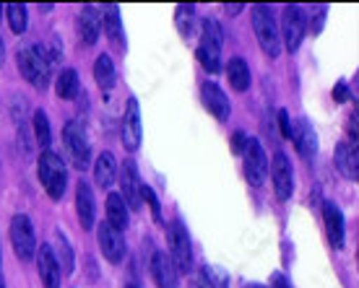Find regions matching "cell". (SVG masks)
I'll use <instances>...</instances> for the list:
<instances>
[{
  "label": "cell",
  "mask_w": 359,
  "mask_h": 288,
  "mask_svg": "<svg viewBox=\"0 0 359 288\" xmlns=\"http://www.w3.org/2000/svg\"><path fill=\"white\" fill-rule=\"evenodd\" d=\"M102 27H104L109 42L117 50L126 47V31H123V18H120V8L117 6H104V10H102Z\"/></svg>",
  "instance_id": "21"
},
{
  "label": "cell",
  "mask_w": 359,
  "mask_h": 288,
  "mask_svg": "<svg viewBox=\"0 0 359 288\" xmlns=\"http://www.w3.org/2000/svg\"><path fill=\"white\" fill-rule=\"evenodd\" d=\"M79 73L73 71V68H65L60 75H57V81H55V94L60 96V99L71 101L79 96Z\"/></svg>",
  "instance_id": "26"
},
{
  "label": "cell",
  "mask_w": 359,
  "mask_h": 288,
  "mask_svg": "<svg viewBox=\"0 0 359 288\" xmlns=\"http://www.w3.org/2000/svg\"><path fill=\"white\" fill-rule=\"evenodd\" d=\"M120 136H123V145L128 151L135 153L138 145H141V138H144V127H141V109H138V101L128 99L126 107V117H123V127H120Z\"/></svg>",
  "instance_id": "13"
},
{
  "label": "cell",
  "mask_w": 359,
  "mask_h": 288,
  "mask_svg": "<svg viewBox=\"0 0 359 288\" xmlns=\"http://www.w3.org/2000/svg\"><path fill=\"white\" fill-rule=\"evenodd\" d=\"M141 200H146V206L151 210V218L156 224H162V206H159V198L149 185H141Z\"/></svg>",
  "instance_id": "33"
},
{
  "label": "cell",
  "mask_w": 359,
  "mask_h": 288,
  "mask_svg": "<svg viewBox=\"0 0 359 288\" xmlns=\"http://www.w3.org/2000/svg\"><path fill=\"white\" fill-rule=\"evenodd\" d=\"M196 288H214V283H211V278H208L206 268H203V271H201V275H198V280H196Z\"/></svg>",
  "instance_id": "39"
},
{
  "label": "cell",
  "mask_w": 359,
  "mask_h": 288,
  "mask_svg": "<svg viewBox=\"0 0 359 288\" xmlns=\"http://www.w3.org/2000/svg\"><path fill=\"white\" fill-rule=\"evenodd\" d=\"M336 99H339V101L346 99V86H344V83H339V86H336Z\"/></svg>",
  "instance_id": "40"
},
{
  "label": "cell",
  "mask_w": 359,
  "mask_h": 288,
  "mask_svg": "<svg viewBox=\"0 0 359 288\" xmlns=\"http://www.w3.org/2000/svg\"><path fill=\"white\" fill-rule=\"evenodd\" d=\"M151 275L156 288H177V268L172 265L170 254L167 252H154L151 257Z\"/></svg>",
  "instance_id": "18"
},
{
  "label": "cell",
  "mask_w": 359,
  "mask_h": 288,
  "mask_svg": "<svg viewBox=\"0 0 359 288\" xmlns=\"http://www.w3.org/2000/svg\"><path fill=\"white\" fill-rule=\"evenodd\" d=\"M175 24H177L180 34L185 36H193V27H196V6H185V3H180L177 8H175Z\"/></svg>",
  "instance_id": "29"
},
{
  "label": "cell",
  "mask_w": 359,
  "mask_h": 288,
  "mask_svg": "<svg viewBox=\"0 0 359 288\" xmlns=\"http://www.w3.org/2000/svg\"><path fill=\"white\" fill-rule=\"evenodd\" d=\"M32 122H34V141L42 151H50V143H53V127H50V120H47L45 109H36L32 115Z\"/></svg>",
  "instance_id": "27"
},
{
  "label": "cell",
  "mask_w": 359,
  "mask_h": 288,
  "mask_svg": "<svg viewBox=\"0 0 359 288\" xmlns=\"http://www.w3.org/2000/svg\"><path fill=\"white\" fill-rule=\"evenodd\" d=\"M252 31L261 50L269 57H278L281 55V34H278V24L273 16L271 6H252Z\"/></svg>",
  "instance_id": "3"
},
{
  "label": "cell",
  "mask_w": 359,
  "mask_h": 288,
  "mask_svg": "<svg viewBox=\"0 0 359 288\" xmlns=\"http://www.w3.org/2000/svg\"><path fill=\"white\" fill-rule=\"evenodd\" d=\"M36 174H39V182H42V187H45L47 198L63 200L65 189H68V169H65V161L57 153L42 151Z\"/></svg>",
  "instance_id": "2"
},
{
  "label": "cell",
  "mask_w": 359,
  "mask_h": 288,
  "mask_svg": "<svg viewBox=\"0 0 359 288\" xmlns=\"http://www.w3.org/2000/svg\"><path fill=\"white\" fill-rule=\"evenodd\" d=\"M11 244H13V252H16L18 260H34L36 234L34 226H32V218L24 216V213H16V216L11 218Z\"/></svg>",
  "instance_id": "6"
},
{
  "label": "cell",
  "mask_w": 359,
  "mask_h": 288,
  "mask_svg": "<svg viewBox=\"0 0 359 288\" xmlns=\"http://www.w3.org/2000/svg\"><path fill=\"white\" fill-rule=\"evenodd\" d=\"M94 81L99 83L102 91H109L117 81V73H115V63L109 55H99L97 63H94Z\"/></svg>",
  "instance_id": "25"
},
{
  "label": "cell",
  "mask_w": 359,
  "mask_h": 288,
  "mask_svg": "<svg viewBox=\"0 0 359 288\" xmlns=\"http://www.w3.org/2000/svg\"><path fill=\"white\" fill-rule=\"evenodd\" d=\"M34 257H36V271H39L42 286L60 288V283H63V273H60V265H57V260H55L53 247H50V244H39Z\"/></svg>",
  "instance_id": "12"
},
{
  "label": "cell",
  "mask_w": 359,
  "mask_h": 288,
  "mask_svg": "<svg viewBox=\"0 0 359 288\" xmlns=\"http://www.w3.org/2000/svg\"><path fill=\"white\" fill-rule=\"evenodd\" d=\"M333 161H336V169L341 171L346 180L357 182L359 180V153H357V143H341L336 145V153H333Z\"/></svg>",
  "instance_id": "17"
},
{
  "label": "cell",
  "mask_w": 359,
  "mask_h": 288,
  "mask_svg": "<svg viewBox=\"0 0 359 288\" xmlns=\"http://www.w3.org/2000/svg\"><path fill=\"white\" fill-rule=\"evenodd\" d=\"M201 101H203V107L214 115L219 122H226L229 115H232V107H229V99H226V94L216 83L206 81L201 86Z\"/></svg>",
  "instance_id": "15"
},
{
  "label": "cell",
  "mask_w": 359,
  "mask_h": 288,
  "mask_svg": "<svg viewBox=\"0 0 359 288\" xmlns=\"http://www.w3.org/2000/svg\"><path fill=\"white\" fill-rule=\"evenodd\" d=\"M126 288H138V286H126Z\"/></svg>",
  "instance_id": "44"
},
{
  "label": "cell",
  "mask_w": 359,
  "mask_h": 288,
  "mask_svg": "<svg viewBox=\"0 0 359 288\" xmlns=\"http://www.w3.org/2000/svg\"><path fill=\"white\" fill-rule=\"evenodd\" d=\"M226 78H229V86H232L237 94H245L250 89V68L243 57H232L226 63Z\"/></svg>",
  "instance_id": "24"
},
{
  "label": "cell",
  "mask_w": 359,
  "mask_h": 288,
  "mask_svg": "<svg viewBox=\"0 0 359 288\" xmlns=\"http://www.w3.org/2000/svg\"><path fill=\"white\" fill-rule=\"evenodd\" d=\"M79 34H81L83 45H97L99 34H102V18H99V10L94 6H86L79 13Z\"/></svg>",
  "instance_id": "20"
},
{
  "label": "cell",
  "mask_w": 359,
  "mask_h": 288,
  "mask_svg": "<svg viewBox=\"0 0 359 288\" xmlns=\"http://www.w3.org/2000/svg\"><path fill=\"white\" fill-rule=\"evenodd\" d=\"M6 16H8V27L13 34H24L27 31V6L24 3H11V6H6Z\"/></svg>",
  "instance_id": "31"
},
{
  "label": "cell",
  "mask_w": 359,
  "mask_h": 288,
  "mask_svg": "<svg viewBox=\"0 0 359 288\" xmlns=\"http://www.w3.org/2000/svg\"><path fill=\"white\" fill-rule=\"evenodd\" d=\"M76 216L83 231L94 229V218H97V203H94V192H91L89 182H79L76 187Z\"/></svg>",
  "instance_id": "16"
},
{
  "label": "cell",
  "mask_w": 359,
  "mask_h": 288,
  "mask_svg": "<svg viewBox=\"0 0 359 288\" xmlns=\"http://www.w3.org/2000/svg\"><path fill=\"white\" fill-rule=\"evenodd\" d=\"M292 117H289L287 109H278V130H281V136L284 138H292Z\"/></svg>",
  "instance_id": "35"
},
{
  "label": "cell",
  "mask_w": 359,
  "mask_h": 288,
  "mask_svg": "<svg viewBox=\"0 0 359 288\" xmlns=\"http://www.w3.org/2000/svg\"><path fill=\"white\" fill-rule=\"evenodd\" d=\"M248 288H266V286H258V283H250Z\"/></svg>",
  "instance_id": "42"
},
{
  "label": "cell",
  "mask_w": 359,
  "mask_h": 288,
  "mask_svg": "<svg viewBox=\"0 0 359 288\" xmlns=\"http://www.w3.org/2000/svg\"><path fill=\"white\" fill-rule=\"evenodd\" d=\"M6 60V47H3V36H0V65Z\"/></svg>",
  "instance_id": "41"
},
{
  "label": "cell",
  "mask_w": 359,
  "mask_h": 288,
  "mask_svg": "<svg viewBox=\"0 0 359 288\" xmlns=\"http://www.w3.org/2000/svg\"><path fill=\"white\" fill-rule=\"evenodd\" d=\"M323 224L333 250H344V242H346V221H344L341 208L336 206V203H331V200L323 203Z\"/></svg>",
  "instance_id": "14"
},
{
  "label": "cell",
  "mask_w": 359,
  "mask_h": 288,
  "mask_svg": "<svg viewBox=\"0 0 359 288\" xmlns=\"http://www.w3.org/2000/svg\"><path fill=\"white\" fill-rule=\"evenodd\" d=\"M0 288H6V283H3V275H0Z\"/></svg>",
  "instance_id": "43"
},
{
  "label": "cell",
  "mask_w": 359,
  "mask_h": 288,
  "mask_svg": "<svg viewBox=\"0 0 359 288\" xmlns=\"http://www.w3.org/2000/svg\"><path fill=\"white\" fill-rule=\"evenodd\" d=\"M55 242H57V254H55V260H57V265H60V273H63V275H71L73 273L71 244H68V239H65L63 231H57V234H55Z\"/></svg>",
  "instance_id": "30"
},
{
  "label": "cell",
  "mask_w": 359,
  "mask_h": 288,
  "mask_svg": "<svg viewBox=\"0 0 359 288\" xmlns=\"http://www.w3.org/2000/svg\"><path fill=\"white\" fill-rule=\"evenodd\" d=\"M18 71L34 89L45 91L50 86V75H53V60L42 45H27L16 52Z\"/></svg>",
  "instance_id": "1"
},
{
  "label": "cell",
  "mask_w": 359,
  "mask_h": 288,
  "mask_svg": "<svg viewBox=\"0 0 359 288\" xmlns=\"http://www.w3.org/2000/svg\"><path fill=\"white\" fill-rule=\"evenodd\" d=\"M0 13H3V6H0Z\"/></svg>",
  "instance_id": "45"
},
{
  "label": "cell",
  "mask_w": 359,
  "mask_h": 288,
  "mask_svg": "<svg viewBox=\"0 0 359 288\" xmlns=\"http://www.w3.org/2000/svg\"><path fill=\"white\" fill-rule=\"evenodd\" d=\"M117 177V159L115 153H99L97 161H94V182H97L102 189H107Z\"/></svg>",
  "instance_id": "23"
},
{
  "label": "cell",
  "mask_w": 359,
  "mask_h": 288,
  "mask_svg": "<svg viewBox=\"0 0 359 288\" xmlns=\"http://www.w3.org/2000/svg\"><path fill=\"white\" fill-rule=\"evenodd\" d=\"M63 141H65V148H68V156H71L73 166H76L79 171L89 169V166H91V143H89L86 125H83V122H79V120L65 122Z\"/></svg>",
  "instance_id": "4"
},
{
  "label": "cell",
  "mask_w": 359,
  "mask_h": 288,
  "mask_svg": "<svg viewBox=\"0 0 359 288\" xmlns=\"http://www.w3.org/2000/svg\"><path fill=\"white\" fill-rule=\"evenodd\" d=\"M201 45L222 50V45H224V29H222V24L216 18H203L201 21Z\"/></svg>",
  "instance_id": "28"
},
{
  "label": "cell",
  "mask_w": 359,
  "mask_h": 288,
  "mask_svg": "<svg viewBox=\"0 0 359 288\" xmlns=\"http://www.w3.org/2000/svg\"><path fill=\"white\" fill-rule=\"evenodd\" d=\"M196 57H198V63L203 65L208 73H219V71H222V52H219V50H214V47L198 45Z\"/></svg>",
  "instance_id": "32"
},
{
  "label": "cell",
  "mask_w": 359,
  "mask_h": 288,
  "mask_svg": "<svg viewBox=\"0 0 359 288\" xmlns=\"http://www.w3.org/2000/svg\"><path fill=\"white\" fill-rule=\"evenodd\" d=\"M278 34H281L284 47H287L289 52H297L307 34L305 10L299 8V6H287L284 13H281V29H278Z\"/></svg>",
  "instance_id": "7"
},
{
  "label": "cell",
  "mask_w": 359,
  "mask_h": 288,
  "mask_svg": "<svg viewBox=\"0 0 359 288\" xmlns=\"http://www.w3.org/2000/svg\"><path fill=\"white\" fill-rule=\"evenodd\" d=\"M271 169V182H273V192H276V200H289L292 192H294V169H292V161L284 151L273 153V161L269 164Z\"/></svg>",
  "instance_id": "9"
},
{
  "label": "cell",
  "mask_w": 359,
  "mask_h": 288,
  "mask_svg": "<svg viewBox=\"0 0 359 288\" xmlns=\"http://www.w3.org/2000/svg\"><path fill=\"white\" fill-rule=\"evenodd\" d=\"M97 242H99V247H102V254H104V257H107V262H112V265H120V262L128 257L126 236H123V231L112 229L107 221H104V224H99Z\"/></svg>",
  "instance_id": "10"
},
{
  "label": "cell",
  "mask_w": 359,
  "mask_h": 288,
  "mask_svg": "<svg viewBox=\"0 0 359 288\" xmlns=\"http://www.w3.org/2000/svg\"><path fill=\"white\" fill-rule=\"evenodd\" d=\"M167 242H170V260L177 268V273H190L193 271V247H190L188 229L182 226V221H172L167 226Z\"/></svg>",
  "instance_id": "5"
},
{
  "label": "cell",
  "mask_w": 359,
  "mask_h": 288,
  "mask_svg": "<svg viewBox=\"0 0 359 288\" xmlns=\"http://www.w3.org/2000/svg\"><path fill=\"white\" fill-rule=\"evenodd\" d=\"M245 143H248V136H245L243 130H237V133L232 136V153H243Z\"/></svg>",
  "instance_id": "36"
},
{
  "label": "cell",
  "mask_w": 359,
  "mask_h": 288,
  "mask_svg": "<svg viewBox=\"0 0 359 288\" xmlns=\"http://www.w3.org/2000/svg\"><path fill=\"white\" fill-rule=\"evenodd\" d=\"M117 177H120V198L126 200L128 210H141V177H138V169H135L133 161H123V166H117Z\"/></svg>",
  "instance_id": "11"
},
{
  "label": "cell",
  "mask_w": 359,
  "mask_h": 288,
  "mask_svg": "<svg viewBox=\"0 0 359 288\" xmlns=\"http://www.w3.org/2000/svg\"><path fill=\"white\" fill-rule=\"evenodd\" d=\"M245 177L250 182L252 187H261L266 177H269V156L263 151V145L258 138H248L245 143Z\"/></svg>",
  "instance_id": "8"
},
{
  "label": "cell",
  "mask_w": 359,
  "mask_h": 288,
  "mask_svg": "<svg viewBox=\"0 0 359 288\" xmlns=\"http://www.w3.org/2000/svg\"><path fill=\"white\" fill-rule=\"evenodd\" d=\"M292 141H294L297 151H299L302 159H313L315 153H318V136H315L313 125L307 120H297L294 125H292Z\"/></svg>",
  "instance_id": "19"
},
{
  "label": "cell",
  "mask_w": 359,
  "mask_h": 288,
  "mask_svg": "<svg viewBox=\"0 0 359 288\" xmlns=\"http://www.w3.org/2000/svg\"><path fill=\"white\" fill-rule=\"evenodd\" d=\"M243 10H245L243 3H224V13H226V16H240Z\"/></svg>",
  "instance_id": "37"
},
{
  "label": "cell",
  "mask_w": 359,
  "mask_h": 288,
  "mask_svg": "<svg viewBox=\"0 0 359 288\" xmlns=\"http://www.w3.org/2000/svg\"><path fill=\"white\" fill-rule=\"evenodd\" d=\"M104 208H107V224L117 231H126L130 224V210H128L126 200L120 198V192H109Z\"/></svg>",
  "instance_id": "22"
},
{
  "label": "cell",
  "mask_w": 359,
  "mask_h": 288,
  "mask_svg": "<svg viewBox=\"0 0 359 288\" xmlns=\"http://www.w3.org/2000/svg\"><path fill=\"white\" fill-rule=\"evenodd\" d=\"M325 13H328V8H325V6H315V8H310V18H307V29H310L313 34H320V31H323Z\"/></svg>",
  "instance_id": "34"
},
{
  "label": "cell",
  "mask_w": 359,
  "mask_h": 288,
  "mask_svg": "<svg viewBox=\"0 0 359 288\" xmlns=\"http://www.w3.org/2000/svg\"><path fill=\"white\" fill-rule=\"evenodd\" d=\"M271 288H292V286H289V280L281 273H273L271 275Z\"/></svg>",
  "instance_id": "38"
}]
</instances>
